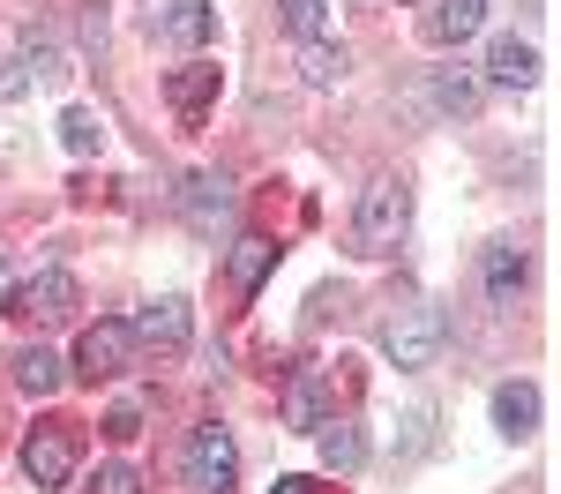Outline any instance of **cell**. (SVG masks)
Here are the masks:
<instances>
[{
	"label": "cell",
	"mask_w": 561,
	"mask_h": 494,
	"mask_svg": "<svg viewBox=\"0 0 561 494\" xmlns=\"http://www.w3.org/2000/svg\"><path fill=\"white\" fill-rule=\"evenodd\" d=\"M76 464H83V427H76V420H38V427L23 435V472H31V487H68Z\"/></svg>",
	"instance_id": "cell-3"
},
{
	"label": "cell",
	"mask_w": 561,
	"mask_h": 494,
	"mask_svg": "<svg viewBox=\"0 0 561 494\" xmlns=\"http://www.w3.org/2000/svg\"><path fill=\"white\" fill-rule=\"evenodd\" d=\"M270 269H277V248H270V240H240V248H232V292L248 300Z\"/></svg>",
	"instance_id": "cell-19"
},
{
	"label": "cell",
	"mask_w": 561,
	"mask_h": 494,
	"mask_svg": "<svg viewBox=\"0 0 561 494\" xmlns=\"http://www.w3.org/2000/svg\"><path fill=\"white\" fill-rule=\"evenodd\" d=\"M23 68H31V83H60V76H68V68H60V53H53V45H31V60H23Z\"/></svg>",
	"instance_id": "cell-24"
},
{
	"label": "cell",
	"mask_w": 561,
	"mask_h": 494,
	"mask_svg": "<svg viewBox=\"0 0 561 494\" xmlns=\"http://www.w3.org/2000/svg\"><path fill=\"white\" fill-rule=\"evenodd\" d=\"M427 443H434V404L412 398V404H404V443H397V449H404V457H420Z\"/></svg>",
	"instance_id": "cell-23"
},
{
	"label": "cell",
	"mask_w": 561,
	"mask_h": 494,
	"mask_svg": "<svg viewBox=\"0 0 561 494\" xmlns=\"http://www.w3.org/2000/svg\"><path fill=\"white\" fill-rule=\"evenodd\" d=\"M217 83H225V76H217L210 60H187V68H173V76H165V105H173L187 128H203V113L217 105Z\"/></svg>",
	"instance_id": "cell-9"
},
{
	"label": "cell",
	"mask_w": 561,
	"mask_h": 494,
	"mask_svg": "<svg viewBox=\"0 0 561 494\" xmlns=\"http://www.w3.org/2000/svg\"><path fill=\"white\" fill-rule=\"evenodd\" d=\"M479 277H486V300H494V308H517L531 263H524L517 240H486V255H479Z\"/></svg>",
	"instance_id": "cell-10"
},
{
	"label": "cell",
	"mask_w": 561,
	"mask_h": 494,
	"mask_svg": "<svg viewBox=\"0 0 561 494\" xmlns=\"http://www.w3.org/2000/svg\"><path fill=\"white\" fill-rule=\"evenodd\" d=\"M404 232H412V187L397 173L367 180V187H359V210H352V255L382 263V255L404 248Z\"/></svg>",
	"instance_id": "cell-1"
},
{
	"label": "cell",
	"mask_w": 561,
	"mask_h": 494,
	"mask_svg": "<svg viewBox=\"0 0 561 494\" xmlns=\"http://www.w3.org/2000/svg\"><path fill=\"white\" fill-rule=\"evenodd\" d=\"M494 427H502L510 443H524V435L539 427V390H531V382H502V390H494Z\"/></svg>",
	"instance_id": "cell-14"
},
{
	"label": "cell",
	"mask_w": 561,
	"mask_h": 494,
	"mask_svg": "<svg viewBox=\"0 0 561 494\" xmlns=\"http://www.w3.org/2000/svg\"><path fill=\"white\" fill-rule=\"evenodd\" d=\"M314 443H322V464H330V472H337V480H345V472H359V464H367V435H359V427H352V420H322V427H314Z\"/></svg>",
	"instance_id": "cell-13"
},
{
	"label": "cell",
	"mask_w": 561,
	"mask_h": 494,
	"mask_svg": "<svg viewBox=\"0 0 561 494\" xmlns=\"http://www.w3.org/2000/svg\"><path fill=\"white\" fill-rule=\"evenodd\" d=\"M128 330H135V345H158V353H180L195 322H187V300H173V292H165V300H150V308L135 314Z\"/></svg>",
	"instance_id": "cell-11"
},
{
	"label": "cell",
	"mask_w": 561,
	"mask_h": 494,
	"mask_svg": "<svg viewBox=\"0 0 561 494\" xmlns=\"http://www.w3.org/2000/svg\"><path fill=\"white\" fill-rule=\"evenodd\" d=\"M479 23H486V0H434L427 15H420L427 45H465Z\"/></svg>",
	"instance_id": "cell-12"
},
{
	"label": "cell",
	"mask_w": 561,
	"mask_h": 494,
	"mask_svg": "<svg viewBox=\"0 0 561 494\" xmlns=\"http://www.w3.org/2000/svg\"><path fill=\"white\" fill-rule=\"evenodd\" d=\"M277 23H285L293 38H322V23H330V0H277Z\"/></svg>",
	"instance_id": "cell-22"
},
{
	"label": "cell",
	"mask_w": 561,
	"mask_h": 494,
	"mask_svg": "<svg viewBox=\"0 0 561 494\" xmlns=\"http://www.w3.org/2000/svg\"><path fill=\"white\" fill-rule=\"evenodd\" d=\"M83 53H105V0H83Z\"/></svg>",
	"instance_id": "cell-25"
},
{
	"label": "cell",
	"mask_w": 561,
	"mask_h": 494,
	"mask_svg": "<svg viewBox=\"0 0 561 494\" xmlns=\"http://www.w3.org/2000/svg\"><path fill=\"white\" fill-rule=\"evenodd\" d=\"M158 31L173 45H210L217 38V8H203V0H173L165 15H158Z\"/></svg>",
	"instance_id": "cell-16"
},
{
	"label": "cell",
	"mask_w": 561,
	"mask_h": 494,
	"mask_svg": "<svg viewBox=\"0 0 561 494\" xmlns=\"http://www.w3.org/2000/svg\"><path fill=\"white\" fill-rule=\"evenodd\" d=\"M90 494H142V480H135V464H105Z\"/></svg>",
	"instance_id": "cell-26"
},
{
	"label": "cell",
	"mask_w": 561,
	"mask_h": 494,
	"mask_svg": "<svg viewBox=\"0 0 561 494\" xmlns=\"http://www.w3.org/2000/svg\"><path fill=\"white\" fill-rule=\"evenodd\" d=\"M330 390H337L330 367H300L293 390H285V427H293V435H314V427L330 420Z\"/></svg>",
	"instance_id": "cell-8"
},
{
	"label": "cell",
	"mask_w": 561,
	"mask_h": 494,
	"mask_svg": "<svg viewBox=\"0 0 561 494\" xmlns=\"http://www.w3.org/2000/svg\"><path fill=\"white\" fill-rule=\"evenodd\" d=\"M486 76H494V83H510V90H531V83H539V53H531L524 38H494Z\"/></svg>",
	"instance_id": "cell-15"
},
{
	"label": "cell",
	"mask_w": 561,
	"mask_h": 494,
	"mask_svg": "<svg viewBox=\"0 0 561 494\" xmlns=\"http://www.w3.org/2000/svg\"><path fill=\"white\" fill-rule=\"evenodd\" d=\"M232 203H240V195H232L225 173H195L187 187H180V210H187V225H195L203 240H217V232L232 225Z\"/></svg>",
	"instance_id": "cell-7"
},
{
	"label": "cell",
	"mask_w": 561,
	"mask_h": 494,
	"mask_svg": "<svg viewBox=\"0 0 561 494\" xmlns=\"http://www.w3.org/2000/svg\"><path fill=\"white\" fill-rule=\"evenodd\" d=\"M434 105L465 120V113H479V83L465 76V68H442V76H434Z\"/></svg>",
	"instance_id": "cell-21"
},
{
	"label": "cell",
	"mask_w": 561,
	"mask_h": 494,
	"mask_svg": "<svg viewBox=\"0 0 561 494\" xmlns=\"http://www.w3.org/2000/svg\"><path fill=\"white\" fill-rule=\"evenodd\" d=\"M270 494H345V487H322V480H300V472H293V480H277Z\"/></svg>",
	"instance_id": "cell-28"
},
{
	"label": "cell",
	"mask_w": 561,
	"mask_h": 494,
	"mask_svg": "<svg viewBox=\"0 0 561 494\" xmlns=\"http://www.w3.org/2000/svg\"><path fill=\"white\" fill-rule=\"evenodd\" d=\"M442 337H449V322H442V308H434V300H404V308L382 314V353H389V367H404V375L434 367Z\"/></svg>",
	"instance_id": "cell-2"
},
{
	"label": "cell",
	"mask_w": 561,
	"mask_h": 494,
	"mask_svg": "<svg viewBox=\"0 0 561 494\" xmlns=\"http://www.w3.org/2000/svg\"><path fill=\"white\" fill-rule=\"evenodd\" d=\"M105 435H113V443H128V435H142V404H113Z\"/></svg>",
	"instance_id": "cell-27"
},
{
	"label": "cell",
	"mask_w": 561,
	"mask_h": 494,
	"mask_svg": "<svg viewBox=\"0 0 561 494\" xmlns=\"http://www.w3.org/2000/svg\"><path fill=\"white\" fill-rule=\"evenodd\" d=\"M76 308H83V285H76L68 269L23 277V285H15V300H8V314H23V322H76Z\"/></svg>",
	"instance_id": "cell-5"
},
{
	"label": "cell",
	"mask_w": 561,
	"mask_h": 494,
	"mask_svg": "<svg viewBox=\"0 0 561 494\" xmlns=\"http://www.w3.org/2000/svg\"><path fill=\"white\" fill-rule=\"evenodd\" d=\"M60 382H68L60 353H45V345H23V353H15V390H31V398H53Z\"/></svg>",
	"instance_id": "cell-17"
},
{
	"label": "cell",
	"mask_w": 561,
	"mask_h": 494,
	"mask_svg": "<svg viewBox=\"0 0 561 494\" xmlns=\"http://www.w3.org/2000/svg\"><path fill=\"white\" fill-rule=\"evenodd\" d=\"M60 142H68L76 158H98V150H105V120H98L90 105H68V113H60Z\"/></svg>",
	"instance_id": "cell-20"
},
{
	"label": "cell",
	"mask_w": 561,
	"mask_h": 494,
	"mask_svg": "<svg viewBox=\"0 0 561 494\" xmlns=\"http://www.w3.org/2000/svg\"><path fill=\"white\" fill-rule=\"evenodd\" d=\"M128 353H135L128 322H90L83 345H76V375H83V382H113V375L128 367Z\"/></svg>",
	"instance_id": "cell-6"
},
{
	"label": "cell",
	"mask_w": 561,
	"mask_h": 494,
	"mask_svg": "<svg viewBox=\"0 0 561 494\" xmlns=\"http://www.w3.org/2000/svg\"><path fill=\"white\" fill-rule=\"evenodd\" d=\"M187 487L195 494H232L240 487V449L225 427H195L187 435Z\"/></svg>",
	"instance_id": "cell-4"
},
{
	"label": "cell",
	"mask_w": 561,
	"mask_h": 494,
	"mask_svg": "<svg viewBox=\"0 0 561 494\" xmlns=\"http://www.w3.org/2000/svg\"><path fill=\"white\" fill-rule=\"evenodd\" d=\"M345 76H352L345 45H322V38H307V53H300V83H307V90H337Z\"/></svg>",
	"instance_id": "cell-18"
}]
</instances>
